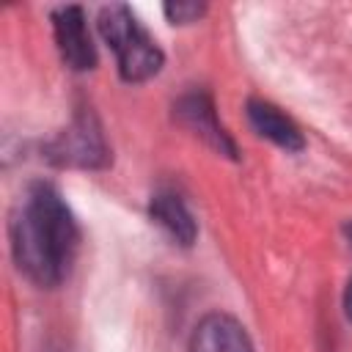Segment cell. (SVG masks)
I'll return each instance as SVG.
<instances>
[{
	"mask_svg": "<svg viewBox=\"0 0 352 352\" xmlns=\"http://www.w3.org/2000/svg\"><path fill=\"white\" fill-rule=\"evenodd\" d=\"M11 250L19 272L38 286H58L74 261L77 226L60 198L47 184H30L11 217Z\"/></svg>",
	"mask_w": 352,
	"mask_h": 352,
	"instance_id": "6da1fadb",
	"label": "cell"
},
{
	"mask_svg": "<svg viewBox=\"0 0 352 352\" xmlns=\"http://www.w3.org/2000/svg\"><path fill=\"white\" fill-rule=\"evenodd\" d=\"M99 33L113 47L118 72L126 82H143L162 69V50L138 22L129 6H104L99 11Z\"/></svg>",
	"mask_w": 352,
	"mask_h": 352,
	"instance_id": "7a4b0ae2",
	"label": "cell"
},
{
	"mask_svg": "<svg viewBox=\"0 0 352 352\" xmlns=\"http://www.w3.org/2000/svg\"><path fill=\"white\" fill-rule=\"evenodd\" d=\"M52 28H55V44L60 50V58L69 69L85 72L94 69L96 63V50L85 25V14L80 6H63L52 14Z\"/></svg>",
	"mask_w": 352,
	"mask_h": 352,
	"instance_id": "3957f363",
	"label": "cell"
},
{
	"mask_svg": "<svg viewBox=\"0 0 352 352\" xmlns=\"http://www.w3.org/2000/svg\"><path fill=\"white\" fill-rule=\"evenodd\" d=\"M52 157L63 165H80V168H99L107 160V148L102 140V132L91 116L74 118V124L52 143Z\"/></svg>",
	"mask_w": 352,
	"mask_h": 352,
	"instance_id": "277c9868",
	"label": "cell"
},
{
	"mask_svg": "<svg viewBox=\"0 0 352 352\" xmlns=\"http://www.w3.org/2000/svg\"><path fill=\"white\" fill-rule=\"evenodd\" d=\"M190 352H253V344L234 316L209 314L195 324Z\"/></svg>",
	"mask_w": 352,
	"mask_h": 352,
	"instance_id": "5b68a950",
	"label": "cell"
},
{
	"mask_svg": "<svg viewBox=\"0 0 352 352\" xmlns=\"http://www.w3.org/2000/svg\"><path fill=\"white\" fill-rule=\"evenodd\" d=\"M176 113L182 116V121H184L195 135H201V138H204L209 146H214L220 154H234V151H236L234 143H231V138L226 135V129L217 124L214 107H212V102H209L206 94H187V96H182L179 104H176Z\"/></svg>",
	"mask_w": 352,
	"mask_h": 352,
	"instance_id": "8992f818",
	"label": "cell"
},
{
	"mask_svg": "<svg viewBox=\"0 0 352 352\" xmlns=\"http://www.w3.org/2000/svg\"><path fill=\"white\" fill-rule=\"evenodd\" d=\"M248 118H250L253 129L261 138L272 140L275 146H280L286 151H300L302 143H305L302 132L297 129V124L289 116H283L275 104H270L264 99H250L248 102Z\"/></svg>",
	"mask_w": 352,
	"mask_h": 352,
	"instance_id": "52a82bcc",
	"label": "cell"
},
{
	"mask_svg": "<svg viewBox=\"0 0 352 352\" xmlns=\"http://www.w3.org/2000/svg\"><path fill=\"white\" fill-rule=\"evenodd\" d=\"M148 214L157 226L165 228V234L170 239H176L179 245H192L195 242V234H198V223L192 217V212L187 209V204L176 195V192H157L151 198V206H148Z\"/></svg>",
	"mask_w": 352,
	"mask_h": 352,
	"instance_id": "ba28073f",
	"label": "cell"
},
{
	"mask_svg": "<svg viewBox=\"0 0 352 352\" xmlns=\"http://www.w3.org/2000/svg\"><path fill=\"white\" fill-rule=\"evenodd\" d=\"M206 11V6H201V3H184V0H179V3H168L165 6V16L176 25H184V22H195L201 14Z\"/></svg>",
	"mask_w": 352,
	"mask_h": 352,
	"instance_id": "9c48e42d",
	"label": "cell"
},
{
	"mask_svg": "<svg viewBox=\"0 0 352 352\" xmlns=\"http://www.w3.org/2000/svg\"><path fill=\"white\" fill-rule=\"evenodd\" d=\"M344 311H346V319L352 322V278H349L346 292H344Z\"/></svg>",
	"mask_w": 352,
	"mask_h": 352,
	"instance_id": "30bf717a",
	"label": "cell"
},
{
	"mask_svg": "<svg viewBox=\"0 0 352 352\" xmlns=\"http://www.w3.org/2000/svg\"><path fill=\"white\" fill-rule=\"evenodd\" d=\"M346 231H349V239H352V226H349V228H346Z\"/></svg>",
	"mask_w": 352,
	"mask_h": 352,
	"instance_id": "8fae6325",
	"label": "cell"
}]
</instances>
